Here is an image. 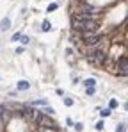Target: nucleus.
Wrapping results in <instances>:
<instances>
[{"instance_id":"f257e3e1","label":"nucleus","mask_w":128,"mask_h":132,"mask_svg":"<svg viewBox=\"0 0 128 132\" xmlns=\"http://www.w3.org/2000/svg\"><path fill=\"white\" fill-rule=\"evenodd\" d=\"M98 23L94 18H82V16H73V29L78 32H96Z\"/></svg>"},{"instance_id":"f03ea898","label":"nucleus","mask_w":128,"mask_h":132,"mask_svg":"<svg viewBox=\"0 0 128 132\" xmlns=\"http://www.w3.org/2000/svg\"><path fill=\"white\" fill-rule=\"evenodd\" d=\"M36 123H37V127H41V128L57 130V123H55V120L50 118L48 114H45V112H37V114H36Z\"/></svg>"},{"instance_id":"7ed1b4c3","label":"nucleus","mask_w":128,"mask_h":132,"mask_svg":"<svg viewBox=\"0 0 128 132\" xmlns=\"http://www.w3.org/2000/svg\"><path fill=\"white\" fill-rule=\"evenodd\" d=\"M75 16H82V18H94L96 16V7L89 6V4H80L75 9Z\"/></svg>"},{"instance_id":"20e7f679","label":"nucleus","mask_w":128,"mask_h":132,"mask_svg":"<svg viewBox=\"0 0 128 132\" xmlns=\"http://www.w3.org/2000/svg\"><path fill=\"white\" fill-rule=\"evenodd\" d=\"M82 37H84V43L87 45V47H98L103 39H101V36L96 34V32H80Z\"/></svg>"},{"instance_id":"39448f33","label":"nucleus","mask_w":128,"mask_h":132,"mask_svg":"<svg viewBox=\"0 0 128 132\" xmlns=\"http://www.w3.org/2000/svg\"><path fill=\"white\" fill-rule=\"evenodd\" d=\"M117 71L121 75H128V57H121L117 61Z\"/></svg>"},{"instance_id":"423d86ee","label":"nucleus","mask_w":128,"mask_h":132,"mask_svg":"<svg viewBox=\"0 0 128 132\" xmlns=\"http://www.w3.org/2000/svg\"><path fill=\"white\" fill-rule=\"evenodd\" d=\"M11 116V112L6 109V105H0V118H2V120H7Z\"/></svg>"},{"instance_id":"0eeeda50","label":"nucleus","mask_w":128,"mask_h":132,"mask_svg":"<svg viewBox=\"0 0 128 132\" xmlns=\"http://www.w3.org/2000/svg\"><path fill=\"white\" fill-rule=\"evenodd\" d=\"M9 27H11V20H9V18H4L2 23H0V30H7Z\"/></svg>"},{"instance_id":"6e6552de","label":"nucleus","mask_w":128,"mask_h":132,"mask_svg":"<svg viewBox=\"0 0 128 132\" xmlns=\"http://www.w3.org/2000/svg\"><path fill=\"white\" fill-rule=\"evenodd\" d=\"M29 87H30V84H29L27 80H20V82H18V89H20V91H23V89H29Z\"/></svg>"},{"instance_id":"1a4fd4ad","label":"nucleus","mask_w":128,"mask_h":132,"mask_svg":"<svg viewBox=\"0 0 128 132\" xmlns=\"http://www.w3.org/2000/svg\"><path fill=\"white\" fill-rule=\"evenodd\" d=\"M82 84H84L85 87H94V86H96V80H94V79H87V80H84Z\"/></svg>"},{"instance_id":"9d476101","label":"nucleus","mask_w":128,"mask_h":132,"mask_svg":"<svg viewBox=\"0 0 128 132\" xmlns=\"http://www.w3.org/2000/svg\"><path fill=\"white\" fill-rule=\"evenodd\" d=\"M50 29H52L50 22H48V20H45V22H43V25H41V30H43V32H48Z\"/></svg>"},{"instance_id":"9b49d317","label":"nucleus","mask_w":128,"mask_h":132,"mask_svg":"<svg viewBox=\"0 0 128 132\" xmlns=\"http://www.w3.org/2000/svg\"><path fill=\"white\" fill-rule=\"evenodd\" d=\"M110 112H112V109H109V107H107V109H103V111L100 112V114H101L103 118H107V116H110Z\"/></svg>"},{"instance_id":"f8f14e48","label":"nucleus","mask_w":128,"mask_h":132,"mask_svg":"<svg viewBox=\"0 0 128 132\" xmlns=\"http://www.w3.org/2000/svg\"><path fill=\"white\" fill-rule=\"evenodd\" d=\"M116 132H126V125L124 123H119L117 128H116Z\"/></svg>"},{"instance_id":"ddd939ff","label":"nucleus","mask_w":128,"mask_h":132,"mask_svg":"<svg viewBox=\"0 0 128 132\" xmlns=\"http://www.w3.org/2000/svg\"><path fill=\"white\" fill-rule=\"evenodd\" d=\"M85 93H87V95H94V93H96V87H85Z\"/></svg>"},{"instance_id":"4468645a","label":"nucleus","mask_w":128,"mask_h":132,"mask_svg":"<svg viewBox=\"0 0 128 132\" xmlns=\"http://www.w3.org/2000/svg\"><path fill=\"white\" fill-rule=\"evenodd\" d=\"M116 107H117V100H114V98H112V100H110V104H109V109H116Z\"/></svg>"},{"instance_id":"2eb2a0df","label":"nucleus","mask_w":128,"mask_h":132,"mask_svg":"<svg viewBox=\"0 0 128 132\" xmlns=\"http://www.w3.org/2000/svg\"><path fill=\"white\" fill-rule=\"evenodd\" d=\"M55 9H57V4H50V6H48V9H46V11H48V13H53V11H55Z\"/></svg>"},{"instance_id":"dca6fc26","label":"nucleus","mask_w":128,"mask_h":132,"mask_svg":"<svg viewBox=\"0 0 128 132\" xmlns=\"http://www.w3.org/2000/svg\"><path fill=\"white\" fill-rule=\"evenodd\" d=\"M64 104H66V105L70 107V105H73V100H71L70 97H66V98H64Z\"/></svg>"},{"instance_id":"f3484780","label":"nucleus","mask_w":128,"mask_h":132,"mask_svg":"<svg viewBox=\"0 0 128 132\" xmlns=\"http://www.w3.org/2000/svg\"><path fill=\"white\" fill-rule=\"evenodd\" d=\"M20 39H21V43H23V45H27V43H29V37H27V36H21Z\"/></svg>"},{"instance_id":"a211bd4d","label":"nucleus","mask_w":128,"mask_h":132,"mask_svg":"<svg viewBox=\"0 0 128 132\" xmlns=\"http://www.w3.org/2000/svg\"><path fill=\"white\" fill-rule=\"evenodd\" d=\"M96 130H103V121H98L96 123Z\"/></svg>"},{"instance_id":"6ab92c4d","label":"nucleus","mask_w":128,"mask_h":132,"mask_svg":"<svg viewBox=\"0 0 128 132\" xmlns=\"http://www.w3.org/2000/svg\"><path fill=\"white\" fill-rule=\"evenodd\" d=\"M20 37H21V34H20V32H16V34L13 36V41H18V39H20Z\"/></svg>"},{"instance_id":"aec40b11","label":"nucleus","mask_w":128,"mask_h":132,"mask_svg":"<svg viewBox=\"0 0 128 132\" xmlns=\"http://www.w3.org/2000/svg\"><path fill=\"white\" fill-rule=\"evenodd\" d=\"M75 130L80 132V130H82V123H75Z\"/></svg>"},{"instance_id":"412c9836","label":"nucleus","mask_w":128,"mask_h":132,"mask_svg":"<svg viewBox=\"0 0 128 132\" xmlns=\"http://www.w3.org/2000/svg\"><path fill=\"white\" fill-rule=\"evenodd\" d=\"M124 109H126V111H128V104H124Z\"/></svg>"},{"instance_id":"4be33fe9","label":"nucleus","mask_w":128,"mask_h":132,"mask_svg":"<svg viewBox=\"0 0 128 132\" xmlns=\"http://www.w3.org/2000/svg\"><path fill=\"white\" fill-rule=\"evenodd\" d=\"M50 132H57V130H50Z\"/></svg>"}]
</instances>
